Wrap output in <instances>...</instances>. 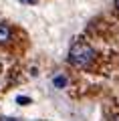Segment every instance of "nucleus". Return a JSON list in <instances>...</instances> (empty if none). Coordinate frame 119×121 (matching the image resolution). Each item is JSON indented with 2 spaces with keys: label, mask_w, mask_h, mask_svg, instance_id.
I'll use <instances>...</instances> for the list:
<instances>
[{
  "label": "nucleus",
  "mask_w": 119,
  "mask_h": 121,
  "mask_svg": "<svg viewBox=\"0 0 119 121\" xmlns=\"http://www.w3.org/2000/svg\"><path fill=\"white\" fill-rule=\"evenodd\" d=\"M95 56H97V52H95L93 47H91L89 43H85V40H75V43L71 44V48H69V63L75 65V67H79V69L89 67L95 60Z\"/></svg>",
  "instance_id": "f257e3e1"
},
{
  "label": "nucleus",
  "mask_w": 119,
  "mask_h": 121,
  "mask_svg": "<svg viewBox=\"0 0 119 121\" xmlns=\"http://www.w3.org/2000/svg\"><path fill=\"white\" fill-rule=\"evenodd\" d=\"M12 39V28L6 22H0V44H8Z\"/></svg>",
  "instance_id": "f03ea898"
},
{
  "label": "nucleus",
  "mask_w": 119,
  "mask_h": 121,
  "mask_svg": "<svg viewBox=\"0 0 119 121\" xmlns=\"http://www.w3.org/2000/svg\"><path fill=\"white\" fill-rule=\"evenodd\" d=\"M67 83H69V79L65 77V75H61V73H57L55 77H53V87H55V89H65Z\"/></svg>",
  "instance_id": "7ed1b4c3"
},
{
  "label": "nucleus",
  "mask_w": 119,
  "mask_h": 121,
  "mask_svg": "<svg viewBox=\"0 0 119 121\" xmlns=\"http://www.w3.org/2000/svg\"><path fill=\"white\" fill-rule=\"evenodd\" d=\"M16 103L18 105H26V103H30V97H22L20 95V97H16Z\"/></svg>",
  "instance_id": "20e7f679"
},
{
  "label": "nucleus",
  "mask_w": 119,
  "mask_h": 121,
  "mask_svg": "<svg viewBox=\"0 0 119 121\" xmlns=\"http://www.w3.org/2000/svg\"><path fill=\"white\" fill-rule=\"evenodd\" d=\"M0 121H18V119H14V117H0Z\"/></svg>",
  "instance_id": "39448f33"
},
{
  "label": "nucleus",
  "mask_w": 119,
  "mask_h": 121,
  "mask_svg": "<svg viewBox=\"0 0 119 121\" xmlns=\"http://www.w3.org/2000/svg\"><path fill=\"white\" fill-rule=\"evenodd\" d=\"M20 2H24V4H32V2H36V0H20Z\"/></svg>",
  "instance_id": "423d86ee"
},
{
  "label": "nucleus",
  "mask_w": 119,
  "mask_h": 121,
  "mask_svg": "<svg viewBox=\"0 0 119 121\" xmlns=\"http://www.w3.org/2000/svg\"><path fill=\"white\" fill-rule=\"evenodd\" d=\"M115 10L119 12V0H115Z\"/></svg>",
  "instance_id": "0eeeda50"
},
{
  "label": "nucleus",
  "mask_w": 119,
  "mask_h": 121,
  "mask_svg": "<svg viewBox=\"0 0 119 121\" xmlns=\"http://www.w3.org/2000/svg\"><path fill=\"white\" fill-rule=\"evenodd\" d=\"M113 121H119V115H117V117H113Z\"/></svg>",
  "instance_id": "6e6552de"
}]
</instances>
